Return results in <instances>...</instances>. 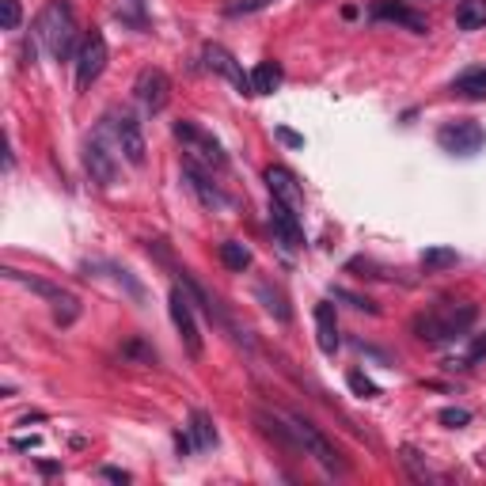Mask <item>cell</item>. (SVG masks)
<instances>
[{
	"instance_id": "f546056e",
	"label": "cell",
	"mask_w": 486,
	"mask_h": 486,
	"mask_svg": "<svg viewBox=\"0 0 486 486\" xmlns=\"http://www.w3.org/2000/svg\"><path fill=\"white\" fill-rule=\"evenodd\" d=\"M19 19H24V8H19V0H0V24H5V31H15Z\"/></svg>"
},
{
	"instance_id": "836d02e7",
	"label": "cell",
	"mask_w": 486,
	"mask_h": 486,
	"mask_svg": "<svg viewBox=\"0 0 486 486\" xmlns=\"http://www.w3.org/2000/svg\"><path fill=\"white\" fill-rule=\"evenodd\" d=\"M103 479H114V482H130V475L118 471V468H103Z\"/></svg>"
},
{
	"instance_id": "8fae6325",
	"label": "cell",
	"mask_w": 486,
	"mask_h": 486,
	"mask_svg": "<svg viewBox=\"0 0 486 486\" xmlns=\"http://www.w3.org/2000/svg\"><path fill=\"white\" fill-rule=\"evenodd\" d=\"M84 167H88L92 183L103 186V190H111L118 183V160H114V153L99 137H92L88 144H84Z\"/></svg>"
},
{
	"instance_id": "7a4b0ae2",
	"label": "cell",
	"mask_w": 486,
	"mask_h": 486,
	"mask_svg": "<svg viewBox=\"0 0 486 486\" xmlns=\"http://www.w3.org/2000/svg\"><path fill=\"white\" fill-rule=\"evenodd\" d=\"M475 315H479L475 304H433L430 312L414 315L411 327L426 346H445V342H456V338L468 334Z\"/></svg>"
},
{
	"instance_id": "d6a6232c",
	"label": "cell",
	"mask_w": 486,
	"mask_h": 486,
	"mask_svg": "<svg viewBox=\"0 0 486 486\" xmlns=\"http://www.w3.org/2000/svg\"><path fill=\"white\" fill-rule=\"evenodd\" d=\"M125 353H130V357H144V362H149V365L156 362V353H153V350H144L141 342H130V346H125Z\"/></svg>"
},
{
	"instance_id": "5bb4252c",
	"label": "cell",
	"mask_w": 486,
	"mask_h": 486,
	"mask_svg": "<svg viewBox=\"0 0 486 486\" xmlns=\"http://www.w3.org/2000/svg\"><path fill=\"white\" fill-rule=\"evenodd\" d=\"M270 228L273 236L285 243V251H301L304 247V224H301V213H293L289 205L282 202H270Z\"/></svg>"
},
{
	"instance_id": "d6986e66",
	"label": "cell",
	"mask_w": 486,
	"mask_h": 486,
	"mask_svg": "<svg viewBox=\"0 0 486 486\" xmlns=\"http://www.w3.org/2000/svg\"><path fill=\"white\" fill-rule=\"evenodd\" d=\"M255 297H259V304L273 315L278 323H289L293 320V308H289V301H285V293L278 289V285H270V282H259L255 285Z\"/></svg>"
},
{
	"instance_id": "4316f807",
	"label": "cell",
	"mask_w": 486,
	"mask_h": 486,
	"mask_svg": "<svg viewBox=\"0 0 486 486\" xmlns=\"http://www.w3.org/2000/svg\"><path fill=\"white\" fill-rule=\"evenodd\" d=\"M346 384H350L353 395H362V399H376V395H380V388L372 384V380H369L362 369H350V372H346Z\"/></svg>"
},
{
	"instance_id": "6da1fadb",
	"label": "cell",
	"mask_w": 486,
	"mask_h": 486,
	"mask_svg": "<svg viewBox=\"0 0 486 486\" xmlns=\"http://www.w3.org/2000/svg\"><path fill=\"white\" fill-rule=\"evenodd\" d=\"M35 31H38V42L50 50L54 61H69L80 50V42H84L69 0H50V5L38 12Z\"/></svg>"
},
{
	"instance_id": "30bf717a",
	"label": "cell",
	"mask_w": 486,
	"mask_h": 486,
	"mask_svg": "<svg viewBox=\"0 0 486 486\" xmlns=\"http://www.w3.org/2000/svg\"><path fill=\"white\" fill-rule=\"evenodd\" d=\"M266 186H270V198L289 205L293 213H304V186L297 183V175L282 164H270L266 167Z\"/></svg>"
},
{
	"instance_id": "7402d4cb",
	"label": "cell",
	"mask_w": 486,
	"mask_h": 486,
	"mask_svg": "<svg viewBox=\"0 0 486 486\" xmlns=\"http://www.w3.org/2000/svg\"><path fill=\"white\" fill-rule=\"evenodd\" d=\"M190 441H194V449L198 452H209V449H213L217 445V430H213V418H209L205 411H194V414H190Z\"/></svg>"
},
{
	"instance_id": "52a82bcc",
	"label": "cell",
	"mask_w": 486,
	"mask_h": 486,
	"mask_svg": "<svg viewBox=\"0 0 486 486\" xmlns=\"http://www.w3.org/2000/svg\"><path fill=\"white\" fill-rule=\"evenodd\" d=\"M107 61H111L107 38H103L99 31L84 35L80 50H76V88H80V92H88L92 84H95V80L103 76V69H107Z\"/></svg>"
},
{
	"instance_id": "277c9868",
	"label": "cell",
	"mask_w": 486,
	"mask_h": 486,
	"mask_svg": "<svg viewBox=\"0 0 486 486\" xmlns=\"http://www.w3.org/2000/svg\"><path fill=\"white\" fill-rule=\"evenodd\" d=\"M289 426L293 430H297V437H301V445H304V452L315 460V463H320V468L327 471V475H346L350 471V463L342 460V456H338V449L331 445V441L320 433V430H315L312 426V422L308 418H301V414H293L289 418Z\"/></svg>"
},
{
	"instance_id": "9a60e30c",
	"label": "cell",
	"mask_w": 486,
	"mask_h": 486,
	"mask_svg": "<svg viewBox=\"0 0 486 486\" xmlns=\"http://www.w3.org/2000/svg\"><path fill=\"white\" fill-rule=\"evenodd\" d=\"M183 179H186V186L198 194V202H202L205 209H224V205H228L224 190H221L213 179H209L205 167H198V164H190V160H186V164H183Z\"/></svg>"
},
{
	"instance_id": "ba28073f",
	"label": "cell",
	"mask_w": 486,
	"mask_h": 486,
	"mask_svg": "<svg viewBox=\"0 0 486 486\" xmlns=\"http://www.w3.org/2000/svg\"><path fill=\"white\" fill-rule=\"evenodd\" d=\"M167 312H172V323H175V331L183 334V346H186V353L190 357H202V350H205V342H202V331H198V320H194V304H190V297H186V289H172V297H167Z\"/></svg>"
},
{
	"instance_id": "4fadbf2b",
	"label": "cell",
	"mask_w": 486,
	"mask_h": 486,
	"mask_svg": "<svg viewBox=\"0 0 486 486\" xmlns=\"http://www.w3.org/2000/svg\"><path fill=\"white\" fill-rule=\"evenodd\" d=\"M202 61H205V69H213V73H221L224 80L236 84V92L251 95V73H243V69H240V61L232 57L224 46H217V42H209V46L202 50Z\"/></svg>"
},
{
	"instance_id": "e0dca14e",
	"label": "cell",
	"mask_w": 486,
	"mask_h": 486,
	"mask_svg": "<svg viewBox=\"0 0 486 486\" xmlns=\"http://www.w3.org/2000/svg\"><path fill=\"white\" fill-rule=\"evenodd\" d=\"M315 342H320V350L327 353V357H334L338 353V320H334V304L331 301H320L315 304Z\"/></svg>"
},
{
	"instance_id": "5b68a950",
	"label": "cell",
	"mask_w": 486,
	"mask_h": 486,
	"mask_svg": "<svg viewBox=\"0 0 486 486\" xmlns=\"http://www.w3.org/2000/svg\"><path fill=\"white\" fill-rule=\"evenodd\" d=\"M437 144L449 156H475L486 144V130L475 118H456V122H445L437 130Z\"/></svg>"
},
{
	"instance_id": "603a6c76",
	"label": "cell",
	"mask_w": 486,
	"mask_h": 486,
	"mask_svg": "<svg viewBox=\"0 0 486 486\" xmlns=\"http://www.w3.org/2000/svg\"><path fill=\"white\" fill-rule=\"evenodd\" d=\"M456 27H460V31H479V27H486V0H460V8H456Z\"/></svg>"
},
{
	"instance_id": "ffe728a7",
	"label": "cell",
	"mask_w": 486,
	"mask_h": 486,
	"mask_svg": "<svg viewBox=\"0 0 486 486\" xmlns=\"http://www.w3.org/2000/svg\"><path fill=\"white\" fill-rule=\"evenodd\" d=\"M452 95L471 99V103L486 99V65H475V69H468V73H460V76L452 80Z\"/></svg>"
},
{
	"instance_id": "d4e9b609",
	"label": "cell",
	"mask_w": 486,
	"mask_h": 486,
	"mask_svg": "<svg viewBox=\"0 0 486 486\" xmlns=\"http://www.w3.org/2000/svg\"><path fill=\"white\" fill-rule=\"evenodd\" d=\"M456 263H460L456 247H426V251H422V266H426V270H449Z\"/></svg>"
},
{
	"instance_id": "f1b7e54d",
	"label": "cell",
	"mask_w": 486,
	"mask_h": 486,
	"mask_svg": "<svg viewBox=\"0 0 486 486\" xmlns=\"http://www.w3.org/2000/svg\"><path fill=\"white\" fill-rule=\"evenodd\" d=\"M437 422L441 426H449V430H460V426H468L471 422V411H463V407H445L437 414Z\"/></svg>"
},
{
	"instance_id": "2e32d148",
	"label": "cell",
	"mask_w": 486,
	"mask_h": 486,
	"mask_svg": "<svg viewBox=\"0 0 486 486\" xmlns=\"http://www.w3.org/2000/svg\"><path fill=\"white\" fill-rule=\"evenodd\" d=\"M255 426L273 441V445H282L289 456H308L304 452V445H301V437H297V430L293 426H285V422L278 418V414H270V411H255Z\"/></svg>"
},
{
	"instance_id": "1f68e13d",
	"label": "cell",
	"mask_w": 486,
	"mask_h": 486,
	"mask_svg": "<svg viewBox=\"0 0 486 486\" xmlns=\"http://www.w3.org/2000/svg\"><path fill=\"white\" fill-rule=\"evenodd\" d=\"M270 5V0H243V5H228L224 12L228 15H243V12H259V8H266Z\"/></svg>"
},
{
	"instance_id": "cb8c5ba5",
	"label": "cell",
	"mask_w": 486,
	"mask_h": 486,
	"mask_svg": "<svg viewBox=\"0 0 486 486\" xmlns=\"http://www.w3.org/2000/svg\"><path fill=\"white\" fill-rule=\"evenodd\" d=\"M221 263H224L232 273H243V270L251 266V247H247V243H240V240L221 243Z\"/></svg>"
},
{
	"instance_id": "9c48e42d",
	"label": "cell",
	"mask_w": 486,
	"mask_h": 486,
	"mask_svg": "<svg viewBox=\"0 0 486 486\" xmlns=\"http://www.w3.org/2000/svg\"><path fill=\"white\" fill-rule=\"evenodd\" d=\"M134 95H137V103L149 114H160L164 107H167V99H172V80H167V73L164 69H156V65H149V69H141L137 73V80H134Z\"/></svg>"
},
{
	"instance_id": "7c38bea8",
	"label": "cell",
	"mask_w": 486,
	"mask_h": 486,
	"mask_svg": "<svg viewBox=\"0 0 486 486\" xmlns=\"http://www.w3.org/2000/svg\"><path fill=\"white\" fill-rule=\"evenodd\" d=\"M369 15L376 19V24H399V27H407L414 35H426L430 31V19L422 15V12H414V8H407V5H399V0H376Z\"/></svg>"
},
{
	"instance_id": "44dd1931",
	"label": "cell",
	"mask_w": 486,
	"mask_h": 486,
	"mask_svg": "<svg viewBox=\"0 0 486 486\" xmlns=\"http://www.w3.org/2000/svg\"><path fill=\"white\" fill-rule=\"evenodd\" d=\"M278 84H282L278 61H259V65L251 69V95H270V92H278Z\"/></svg>"
},
{
	"instance_id": "83f0119b",
	"label": "cell",
	"mask_w": 486,
	"mask_h": 486,
	"mask_svg": "<svg viewBox=\"0 0 486 486\" xmlns=\"http://www.w3.org/2000/svg\"><path fill=\"white\" fill-rule=\"evenodd\" d=\"M334 301H346L350 308H357V312H369V315H380V308L369 301V297H357V293H350V289H334Z\"/></svg>"
},
{
	"instance_id": "484cf974",
	"label": "cell",
	"mask_w": 486,
	"mask_h": 486,
	"mask_svg": "<svg viewBox=\"0 0 486 486\" xmlns=\"http://www.w3.org/2000/svg\"><path fill=\"white\" fill-rule=\"evenodd\" d=\"M479 362H486V334H475L468 353H463L460 362H449V369H475Z\"/></svg>"
},
{
	"instance_id": "8992f818",
	"label": "cell",
	"mask_w": 486,
	"mask_h": 486,
	"mask_svg": "<svg viewBox=\"0 0 486 486\" xmlns=\"http://www.w3.org/2000/svg\"><path fill=\"white\" fill-rule=\"evenodd\" d=\"M107 122H111V134H114V144H118L122 160L130 167H144V153H149V144H144L141 122L130 111H111Z\"/></svg>"
},
{
	"instance_id": "ac0fdd59",
	"label": "cell",
	"mask_w": 486,
	"mask_h": 486,
	"mask_svg": "<svg viewBox=\"0 0 486 486\" xmlns=\"http://www.w3.org/2000/svg\"><path fill=\"white\" fill-rule=\"evenodd\" d=\"M5 278H8V282H15V285H24V289H31V293H38V297H46L50 304H57V301H65V297H69L65 289H57V285H50V282L35 278V273L15 270V266H5Z\"/></svg>"
},
{
	"instance_id": "3957f363",
	"label": "cell",
	"mask_w": 486,
	"mask_h": 486,
	"mask_svg": "<svg viewBox=\"0 0 486 486\" xmlns=\"http://www.w3.org/2000/svg\"><path fill=\"white\" fill-rule=\"evenodd\" d=\"M175 137L183 141V153L190 164L205 167V172H224L228 167V156L221 149V141L213 134H205L198 122H175Z\"/></svg>"
},
{
	"instance_id": "4dcf8cb0",
	"label": "cell",
	"mask_w": 486,
	"mask_h": 486,
	"mask_svg": "<svg viewBox=\"0 0 486 486\" xmlns=\"http://www.w3.org/2000/svg\"><path fill=\"white\" fill-rule=\"evenodd\" d=\"M273 134H278V141H282V144H289V149H304V137H301V134H293L289 125H278Z\"/></svg>"
}]
</instances>
